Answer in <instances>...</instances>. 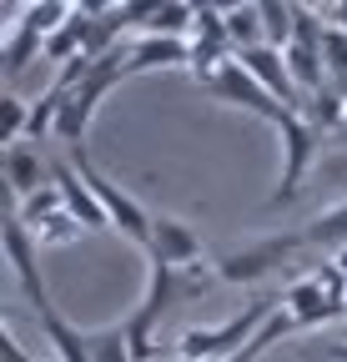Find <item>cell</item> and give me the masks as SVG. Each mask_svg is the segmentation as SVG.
Listing matches in <instances>:
<instances>
[{"label": "cell", "mask_w": 347, "mask_h": 362, "mask_svg": "<svg viewBox=\"0 0 347 362\" xmlns=\"http://www.w3.org/2000/svg\"><path fill=\"white\" fill-rule=\"evenodd\" d=\"M206 90H211L216 101H227V106H242V111L262 116V121H272V126L287 116V106H277V101L267 96V86L257 81V76H252L242 61H227V66H222V76H216Z\"/></svg>", "instance_id": "obj_6"}, {"label": "cell", "mask_w": 347, "mask_h": 362, "mask_svg": "<svg viewBox=\"0 0 347 362\" xmlns=\"http://www.w3.org/2000/svg\"><path fill=\"white\" fill-rule=\"evenodd\" d=\"M0 247H6V262H11V272H16L25 302H30L35 312L51 307V292H46V282H40V242L30 237V226H25L16 211L6 216V226H0Z\"/></svg>", "instance_id": "obj_5"}, {"label": "cell", "mask_w": 347, "mask_h": 362, "mask_svg": "<svg viewBox=\"0 0 347 362\" xmlns=\"http://www.w3.org/2000/svg\"><path fill=\"white\" fill-rule=\"evenodd\" d=\"M277 136H282V187L272 192V206H287V202H297V192H302V181H307V171H312V161H317V126H307L297 111H287L282 121H277Z\"/></svg>", "instance_id": "obj_4"}, {"label": "cell", "mask_w": 347, "mask_h": 362, "mask_svg": "<svg viewBox=\"0 0 347 362\" xmlns=\"http://www.w3.org/2000/svg\"><path fill=\"white\" fill-rule=\"evenodd\" d=\"M0 362H35V357H30V352L20 347V337L11 332V322L0 327Z\"/></svg>", "instance_id": "obj_23"}, {"label": "cell", "mask_w": 347, "mask_h": 362, "mask_svg": "<svg viewBox=\"0 0 347 362\" xmlns=\"http://www.w3.org/2000/svg\"><path fill=\"white\" fill-rule=\"evenodd\" d=\"M66 161H71V166L86 176V187L96 192V202L106 206V216H111V226H116V232H121L126 242H136L141 252H151V221H156V211H146V206H141L131 192H121L116 181H111V176H106V171L91 161V151H86V146H76Z\"/></svg>", "instance_id": "obj_2"}, {"label": "cell", "mask_w": 347, "mask_h": 362, "mask_svg": "<svg viewBox=\"0 0 347 362\" xmlns=\"http://www.w3.org/2000/svg\"><path fill=\"white\" fill-rule=\"evenodd\" d=\"M262 30H267V45L287 51L297 35V6L292 0H262Z\"/></svg>", "instance_id": "obj_18"}, {"label": "cell", "mask_w": 347, "mask_h": 362, "mask_svg": "<svg viewBox=\"0 0 347 362\" xmlns=\"http://www.w3.org/2000/svg\"><path fill=\"white\" fill-rule=\"evenodd\" d=\"M51 181H56V192H61V202H66V211L86 226V232H101V226H111V216H106V206L96 202V192L86 187V176L71 166V161H51Z\"/></svg>", "instance_id": "obj_10"}, {"label": "cell", "mask_w": 347, "mask_h": 362, "mask_svg": "<svg viewBox=\"0 0 347 362\" xmlns=\"http://www.w3.org/2000/svg\"><path fill=\"white\" fill-rule=\"evenodd\" d=\"M307 357H322V362H347V337H332L322 347H307Z\"/></svg>", "instance_id": "obj_24"}, {"label": "cell", "mask_w": 347, "mask_h": 362, "mask_svg": "<svg viewBox=\"0 0 347 362\" xmlns=\"http://www.w3.org/2000/svg\"><path fill=\"white\" fill-rule=\"evenodd\" d=\"M25 131H30V106L16 96V90H6V96H0V141H6V146H20Z\"/></svg>", "instance_id": "obj_20"}, {"label": "cell", "mask_w": 347, "mask_h": 362, "mask_svg": "<svg viewBox=\"0 0 347 362\" xmlns=\"http://www.w3.org/2000/svg\"><path fill=\"white\" fill-rule=\"evenodd\" d=\"M91 362H136L131 357V337H126V322H111V327L91 332Z\"/></svg>", "instance_id": "obj_19"}, {"label": "cell", "mask_w": 347, "mask_h": 362, "mask_svg": "<svg viewBox=\"0 0 347 362\" xmlns=\"http://www.w3.org/2000/svg\"><path fill=\"white\" fill-rule=\"evenodd\" d=\"M282 307H287V317H292V327H297V332L322 327V322H332V317H342V312H347V307H342V302H332L312 277H292V282L282 287Z\"/></svg>", "instance_id": "obj_8"}, {"label": "cell", "mask_w": 347, "mask_h": 362, "mask_svg": "<svg viewBox=\"0 0 347 362\" xmlns=\"http://www.w3.org/2000/svg\"><path fill=\"white\" fill-rule=\"evenodd\" d=\"M287 71H292V81H297V90H302V101L307 96H317V90L327 86V66H322V51H312V45H287Z\"/></svg>", "instance_id": "obj_15"}, {"label": "cell", "mask_w": 347, "mask_h": 362, "mask_svg": "<svg viewBox=\"0 0 347 362\" xmlns=\"http://www.w3.org/2000/svg\"><path fill=\"white\" fill-rule=\"evenodd\" d=\"M81 232H86V226H81L71 211H56V216H46V221L30 226V237H35L40 247H66V242H76Z\"/></svg>", "instance_id": "obj_21"}, {"label": "cell", "mask_w": 347, "mask_h": 362, "mask_svg": "<svg viewBox=\"0 0 347 362\" xmlns=\"http://www.w3.org/2000/svg\"><path fill=\"white\" fill-rule=\"evenodd\" d=\"M6 187H11V202H30L35 192H46L51 187V161L40 156L30 141L20 146H6Z\"/></svg>", "instance_id": "obj_11"}, {"label": "cell", "mask_w": 347, "mask_h": 362, "mask_svg": "<svg viewBox=\"0 0 347 362\" xmlns=\"http://www.w3.org/2000/svg\"><path fill=\"white\" fill-rule=\"evenodd\" d=\"M297 252H307V242H302V232H282V237H262V242H252V247H237L227 257H216V282H227V287H252V282H262L272 277L277 267H287Z\"/></svg>", "instance_id": "obj_3"}, {"label": "cell", "mask_w": 347, "mask_h": 362, "mask_svg": "<svg viewBox=\"0 0 347 362\" xmlns=\"http://www.w3.org/2000/svg\"><path fill=\"white\" fill-rule=\"evenodd\" d=\"M35 317H40V332H46V342L56 347V362H91V332H81L66 312H56V302L40 307Z\"/></svg>", "instance_id": "obj_13"}, {"label": "cell", "mask_w": 347, "mask_h": 362, "mask_svg": "<svg viewBox=\"0 0 347 362\" xmlns=\"http://www.w3.org/2000/svg\"><path fill=\"white\" fill-rule=\"evenodd\" d=\"M56 211H66V202H61V192H56V181H51L46 192H35L30 202H20V206H16V216H20L25 226H35V221H46V216H56Z\"/></svg>", "instance_id": "obj_22"}, {"label": "cell", "mask_w": 347, "mask_h": 362, "mask_svg": "<svg viewBox=\"0 0 347 362\" xmlns=\"http://www.w3.org/2000/svg\"><path fill=\"white\" fill-rule=\"evenodd\" d=\"M166 66H192V40H171V35H141L126 51V76L141 71H166Z\"/></svg>", "instance_id": "obj_12"}, {"label": "cell", "mask_w": 347, "mask_h": 362, "mask_svg": "<svg viewBox=\"0 0 347 362\" xmlns=\"http://www.w3.org/2000/svg\"><path fill=\"white\" fill-rule=\"evenodd\" d=\"M282 297H257L247 312H232L227 322H216V327H187L177 337V357L182 362H222L232 352H242L257 332H262L272 317H277Z\"/></svg>", "instance_id": "obj_1"}, {"label": "cell", "mask_w": 347, "mask_h": 362, "mask_svg": "<svg viewBox=\"0 0 347 362\" xmlns=\"http://www.w3.org/2000/svg\"><path fill=\"white\" fill-rule=\"evenodd\" d=\"M302 242L317 247V252H327V257L347 252V202H337V206L317 211L307 226H302Z\"/></svg>", "instance_id": "obj_14"}, {"label": "cell", "mask_w": 347, "mask_h": 362, "mask_svg": "<svg viewBox=\"0 0 347 362\" xmlns=\"http://www.w3.org/2000/svg\"><path fill=\"white\" fill-rule=\"evenodd\" d=\"M227 40L232 51H257L267 45V30H262V6H227Z\"/></svg>", "instance_id": "obj_16"}, {"label": "cell", "mask_w": 347, "mask_h": 362, "mask_svg": "<svg viewBox=\"0 0 347 362\" xmlns=\"http://www.w3.org/2000/svg\"><path fill=\"white\" fill-rule=\"evenodd\" d=\"M317 11H322V21H327V25L347 30V0H327V6H317Z\"/></svg>", "instance_id": "obj_25"}, {"label": "cell", "mask_w": 347, "mask_h": 362, "mask_svg": "<svg viewBox=\"0 0 347 362\" xmlns=\"http://www.w3.org/2000/svg\"><path fill=\"white\" fill-rule=\"evenodd\" d=\"M146 257H161L166 267L187 272V267L201 262V232H196L192 221H182V216L156 211V221H151V252Z\"/></svg>", "instance_id": "obj_7"}, {"label": "cell", "mask_w": 347, "mask_h": 362, "mask_svg": "<svg viewBox=\"0 0 347 362\" xmlns=\"http://www.w3.org/2000/svg\"><path fill=\"white\" fill-rule=\"evenodd\" d=\"M196 25V6L187 0H166V6H151V21H146V35H171V40H187Z\"/></svg>", "instance_id": "obj_17"}, {"label": "cell", "mask_w": 347, "mask_h": 362, "mask_svg": "<svg viewBox=\"0 0 347 362\" xmlns=\"http://www.w3.org/2000/svg\"><path fill=\"white\" fill-rule=\"evenodd\" d=\"M237 61L267 86V96H272L277 106L302 111V90H297V81H292V71H287V56L277 51V45H257V51H242Z\"/></svg>", "instance_id": "obj_9"}]
</instances>
